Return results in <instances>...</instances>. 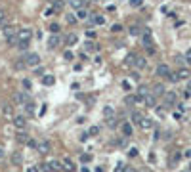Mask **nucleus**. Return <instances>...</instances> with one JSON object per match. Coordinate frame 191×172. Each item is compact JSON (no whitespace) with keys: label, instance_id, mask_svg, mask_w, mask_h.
<instances>
[{"label":"nucleus","instance_id":"30","mask_svg":"<svg viewBox=\"0 0 191 172\" xmlns=\"http://www.w3.org/2000/svg\"><path fill=\"white\" fill-rule=\"evenodd\" d=\"M113 113H115V111H113V107H105V109H103V115H105L107 119H111V117H113Z\"/></svg>","mask_w":191,"mask_h":172},{"label":"nucleus","instance_id":"10","mask_svg":"<svg viewBox=\"0 0 191 172\" xmlns=\"http://www.w3.org/2000/svg\"><path fill=\"white\" fill-rule=\"evenodd\" d=\"M164 103L166 105H174L176 103V94L174 92H166L164 94Z\"/></svg>","mask_w":191,"mask_h":172},{"label":"nucleus","instance_id":"15","mask_svg":"<svg viewBox=\"0 0 191 172\" xmlns=\"http://www.w3.org/2000/svg\"><path fill=\"white\" fill-rule=\"evenodd\" d=\"M48 46H50V48H57L59 46V36L57 35H52L50 40H48Z\"/></svg>","mask_w":191,"mask_h":172},{"label":"nucleus","instance_id":"33","mask_svg":"<svg viewBox=\"0 0 191 172\" xmlns=\"http://www.w3.org/2000/svg\"><path fill=\"white\" fill-rule=\"evenodd\" d=\"M25 107H27V113H29V115H31V113H35V103H33V102H29Z\"/></svg>","mask_w":191,"mask_h":172},{"label":"nucleus","instance_id":"2","mask_svg":"<svg viewBox=\"0 0 191 172\" xmlns=\"http://www.w3.org/2000/svg\"><path fill=\"white\" fill-rule=\"evenodd\" d=\"M31 36H33V31H31V29H27V27L19 29V35H17L19 42H29V40H31Z\"/></svg>","mask_w":191,"mask_h":172},{"label":"nucleus","instance_id":"38","mask_svg":"<svg viewBox=\"0 0 191 172\" xmlns=\"http://www.w3.org/2000/svg\"><path fill=\"white\" fill-rule=\"evenodd\" d=\"M80 161H82V163H90V161H92V155H82Z\"/></svg>","mask_w":191,"mask_h":172},{"label":"nucleus","instance_id":"34","mask_svg":"<svg viewBox=\"0 0 191 172\" xmlns=\"http://www.w3.org/2000/svg\"><path fill=\"white\" fill-rule=\"evenodd\" d=\"M17 48H19V50H27V48H29V42H17Z\"/></svg>","mask_w":191,"mask_h":172},{"label":"nucleus","instance_id":"5","mask_svg":"<svg viewBox=\"0 0 191 172\" xmlns=\"http://www.w3.org/2000/svg\"><path fill=\"white\" fill-rule=\"evenodd\" d=\"M36 151L42 153V155H46L48 151H50V141H48V140H40L38 145H36Z\"/></svg>","mask_w":191,"mask_h":172},{"label":"nucleus","instance_id":"43","mask_svg":"<svg viewBox=\"0 0 191 172\" xmlns=\"http://www.w3.org/2000/svg\"><path fill=\"white\" fill-rule=\"evenodd\" d=\"M65 59H73V52H65Z\"/></svg>","mask_w":191,"mask_h":172},{"label":"nucleus","instance_id":"6","mask_svg":"<svg viewBox=\"0 0 191 172\" xmlns=\"http://www.w3.org/2000/svg\"><path fill=\"white\" fill-rule=\"evenodd\" d=\"M157 75L159 77H170L172 73H170V67L166 65V63H161L159 67H157Z\"/></svg>","mask_w":191,"mask_h":172},{"label":"nucleus","instance_id":"19","mask_svg":"<svg viewBox=\"0 0 191 172\" xmlns=\"http://www.w3.org/2000/svg\"><path fill=\"white\" fill-rule=\"evenodd\" d=\"M153 94H155V96H164V94H166V92H164V86H162V84H157V86L153 88Z\"/></svg>","mask_w":191,"mask_h":172},{"label":"nucleus","instance_id":"9","mask_svg":"<svg viewBox=\"0 0 191 172\" xmlns=\"http://www.w3.org/2000/svg\"><path fill=\"white\" fill-rule=\"evenodd\" d=\"M126 105H134V103H141L143 102V97L141 96H126Z\"/></svg>","mask_w":191,"mask_h":172},{"label":"nucleus","instance_id":"22","mask_svg":"<svg viewBox=\"0 0 191 172\" xmlns=\"http://www.w3.org/2000/svg\"><path fill=\"white\" fill-rule=\"evenodd\" d=\"M77 17H79V19H88V17H92V15H90V14L82 8V10H79V12H77Z\"/></svg>","mask_w":191,"mask_h":172},{"label":"nucleus","instance_id":"25","mask_svg":"<svg viewBox=\"0 0 191 172\" xmlns=\"http://www.w3.org/2000/svg\"><path fill=\"white\" fill-rule=\"evenodd\" d=\"M2 113H4V117H14V109H12V105H4Z\"/></svg>","mask_w":191,"mask_h":172},{"label":"nucleus","instance_id":"8","mask_svg":"<svg viewBox=\"0 0 191 172\" xmlns=\"http://www.w3.org/2000/svg\"><path fill=\"white\" fill-rule=\"evenodd\" d=\"M176 75H178V79H180V80H183V79H189V77H191V71H189L187 67H180Z\"/></svg>","mask_w":191,"mask_h":172},{"label":"nucleus","instance_id":"31","mask_svg":"<svg viewBox=\"0 0 191 172\" xmlns=\"http://www.w3.org/2000/svg\"><path fill=\"white\" fill-rule=\"evenodd\" d=\"M50 31H52V35H57V33H59V25H57V23H52V25H50Z\"/></svg>","mask_w":191,"mask_h":172},{"label":"nucleus","instance_id":"29","mask_svg":"<svg viewBox=\"0 0 191 172\" xmlns=\"http://www.w3.org/2000/svg\"><path fill=\"white\" fill-rule=\"evenodd\" d=\"M50 170H61V163L52 161V163H50Z\"/></svg>","mask_w":191,"mask_h":172},{"label":"nucleus","instance_id":"7","mask_svg":"<svg viewBox=\"0 0 191 172\" xmlns=\"http://www.w3.org/2000/svg\"><path fill=\"white\" fill-rule=\"evenodd\" d=\"M143 103H145V107H155V105H157V97H155V94H147L145 97H143Z\"/></svg>","mask_w":191,"mask_h":172},{"label":"nucleus","instance_id":"13","mask_svg":"<svg viewBox=\"0 0 191 172\" xmlns=\"http://www.w3.org/2000/svg\"><path fill=\"white\" fill-rule=\"evenodd\" d=\"M143 130H151L153 128V120L151 119H147V117H143V120H141V125H139Z\"/></svg>","mask_w":191,"mask_h":172},{"label":"nucleus","instance_id":"26","mask_svg":"<svg viewBox=\"0 0 191 172\" xmlns=\"http://www.w3.org/2000/svg\"><path fill=\"white\" fill-rule=\"evenodd\" d=\"M65 19H67V23H71V25H75V23L79 21V17H77V15H73V14H67V17H65Z\"/></svg>","mask_w":191,"mask_h":172},{"label":"nucleus","instance_id":"47","mask_svg":"<svg viewBox=\"0 0 191 172\" xmlns=\"http://www.w3.org/2000/svg\"><path fill=\"white\" fill-rule=\"evenodd\" d=\"M187 90H191V80H189V88H187Z\"/></svg>","mask_w":191,"mask_h":172},{"label":"nucleus","instance_id":"3","mask_svg":"<svg viewBox=\"0 0 191 172\" xmlns=\"http://www.w3.org/2000/svg\"><path fill=\"white\" fill-rule=\"evenodd\" d=\"M14 126H15L17 130H23V128L27 126V119L23 117V115H15V117H14Z\"/></svg>","mask_w":191,"mask_h":172},{"label":"nucleus","instance_id":"1","mask_svg":"<svg viewBox=\"0 0 191 172\" xmlns=\"http://www.w3.org/2000/svg\"><path fill=\"white\" fill-rule=\"evenodd\" d=\"M14 102L15 103H19V105H23V103H29L31 102V97H29V94L27 92H17V94H14Z\"/></svg>","mask_w":191,"mask_h":172},{"label":"nucleus","instance_id":"42","mask_svg":"<svg viewBox=\"0 0 191 172\" xmlns=\"http://www.w3.org/2000/svg\"><path fill=\"white\" fill-rule=\"evenodd\" d=\"M185 59L191 63V50H187V52H185Z\"/></svg>","mask_w":191,"mask_h":172},{"label":"nucleus","instance_id":"24","mask_svg":"<svg viewBox=\"0 0 191 172\" xmlns=\"http://www.w3.org/2000/svg\"><path fill=\"white\" fill-rule=\"evenodd\" d=\"M63 163H65V168H67V170H71V172H73V170L77 168V166H75V163H73V161H71V159H65Z\"/></svg>","mask_w":191,"mask_h":172},{"label":"nucleus","instance_id":"28","mask_svg":"<svg viewBox=\"0 0 191 172\" xmlns=\"http://www.w3.org/2000/svg\"><path fill=\"white\" fill-rule=\"evenodd\" d=\"M111 31H113V33H121V31H123V25H121V23H113V25H111Z\"/></svg>","mask_w":191,"mask_h":172},{"label":"nucleus","instance_id":"39","mask_svg":"<svg viewBox=\"0 0 191 172\" xmlns=\"http://www.w3.org/2000/svg\"><path fill=\"white\" fill-rule=\"evenodd\" d=\"M4 19H6V12L0 8V23H4Z\"/></svg>","mask_w":191,"mask_h":172},{"label":"nucleus","instance_id":"18","mask_svg":"<svg viewBox=\"0 0 191 172\" xmlns=\"http://www.w3.org/2000/svg\"><path fill=\"white\" fill-rule=\"evenodd\" d=\"M145 65H147L145 58H136V63H134V67H138V69H143Z\"/></svg>","mask_w":191,"mask_h":172},{"label":"nucleus","instance_id":"23","mask_svg":"<svg viewBox=\"0 0 191 172\" xmlns=\"http://www.w3.org/2000/svg\"><path fill=\"white\" fill-rule=\"evenodd\" d=\"M77 40H79V36H77L75 33H71V35H67V44H77Z\"/></svg>","mask_w":191,"mask_h":172},{"label":"nucleus","instance_id":"11","mask_svg":"<svg viewBox=\"0 0 191 172\" xmlns=\"http://www.w3.org/2000/svg\"><path fill=\"white\" fill-rule=\"evenodd\" d=\"M12 163H14L15 166L23 164V155H21V151H14V153H12Z\"/></svg>","mask_w":191,"mask_h":172},{"label":"nucleus","instance_id":"12","mask_svg":"<svg viewBox=\"0 0 191 172\" xmlns=\"http://www.w3.org/2000/svg\"><path fill=\"white\" fill-rule=\"evenodd\" d=\"M65 8V0H54L52 2V10L54 12H61Z\"/></svg>","mask_w":191,"mask_h":172},{"label":"nucleus","instance_id":"46","mask_svg":"<svg viewBox=\"0 0 191 172\" xmlns=\"http://www.w3.org/2000/svg\"><path fill=\"white\" fill-rule=\"evenodd\" d=\"M27 172H35V170H33V168H29V170H27Z\"/></svg>","mask_w":191,"mask_h":172},{"label":"nucleus","instance_id":"20","mask_svg":"<svg viewBox=\"0 0 191 172\" xmlns=\"http://www.w3.org/2000/svg\"><path fill=\"white\" fill-rule=\"evenodd\" d=\"M92 21L96 23V25H103V23H105V17H103V15H92Z\"/></svg>","mask_w":191,"mask_h":172},{"label":"nucleus","instance_id":"45","mask_svg":"<svg viewBox=\"0 0 191 172\" xmlns=\"http://www.w3.org/2000/svg\"><path fill=\"white\" fill-rule=\"evenodd\" d=\"M4 157V149H2V147H0V159H2Z\"/></svg>","mask_w":191,"mask_h":172},{"label":"nucleus","instance_id":"37","mask_svg":"<svg viewBox=\"0 0 191 172\" xmlns=\"http://www.w3.org/2000/svg\"><path fill=\"white\" fill-rule=\"evenodd\" d=\"M86 50H88V52H94V50H96L94 42H86Z\"/></svg>","mask_w":191,"mask_h":172},{"label":"nucleus","instance_id":"4","mask_svg":"<svg viewBox=\"0 0 191 172\" xmlns=\"http://www.w3.org/2000/svg\"><path fill=\"white\" fill-rule=\"evenodd\" d=\"M25 63L31 65V67H36V65L40 63V56H38V54H27V56H25Z\"/></svg>","mask_w":191,"mask_h":172},{"label":"nucleus","instance_id":"40","mask_svg":"<svg viewBox=\"0 0 191 172\" xmlns=\"http://www.w3.org/2000/svg\"><path fill=\"white\" fill-rule=\"evenodd\" d=\"M98 132H100V128H98V126H92V128H90V134H92V136H96Z\"/></svg>","mask_w":191,"mask_h":172},{"label":"nucleus","instance_id":"44","mask_svg":"<svg viewBox=\"0 0 191 172\" xmlns=\"http://www.w3.org/2000/svg\"><path fill=\"white\" fill-rule=\"evenodd\" d=\"M123 88H126V90H132V88H130V84H128V82H126V80H124V82H123Z\"/></svg>","mask_w":191,"mask_h":172},{"label":"nucleus","instance_id":"36","mask_svg":"<svg viewBox=\"0 0 191 172\" xmlns=\"http://www.w3.org/2000/svg\"><path fill=\"white\" fill-rule=\"evenodd\" d=\"M29 140H31V138H29L27 134H19V141H23V143H27Z\"/></svg>","mask_w":191,"mask_h":172},{"label":"nucleus","instance_id":"27","mask_svg":"<svg viewBox=\"0 0 191 172\" xmlns=\"http://www.w3.org/2000/svg\"><path fill=\"white\" fill-rule=\"evenodd\" d=\"M136 54H128V58H126V65H134L136 63Z\"/></svg>","mask_w":191,"mask_h":172},{"label":"nucleus","instance_id":"41","mask_svg":"<svg viewBox=\"0 0 191 172\" xmlns=\"http://www.w3.org/2000/svg\"><path fill=\"white\" fill-rule=\"evenodd\" d=\"M113 172H126V168H124V166H115Z\"/></svg>","mask_w":191,"mask_h":172},{"label":"nucleus","instance_id":"14","mask_svg":"<svg viewBox=\"0 0 191 172\" xmlns=\"http://www.w3.org/2000/svg\"><path fill=\"white\" fill-rule=\"evenodd\" d=\"M123 136L124 138L132 136V125H130V122H124V125H123Z\"/></svg>","mask_w":191,"mask_h":172},{"label":"nucleus","instance_id":"17","mask_svg":"<svg viewBox=\"0 0 191 172\" xmlns=\"http://www.w3.org/2000/svg\"><path fill=\"white\" fill-rule=\"evenodd\" d=\"M54 82H56V79H54L52 75H44V77H42V84H46V86H52Z\"/></svg>","mask_w":191,"mask_h":172},{"label":"nucleus","instance_id":"21","mask_svg":"<svg viewBox=\"0 0 191 172\" xmlns=\"http://www.w3.org/2000/svg\"><path fill=\"white\" fill-rule=\"evenodd\" d=\"M132 120L136 122V125H141V120H143V117H141V113H138V111H134V113H132Z\"/></svg>","mask_w":191,"mask_h":172},{"label":"nucleus","instance_id":"16","mask_svg":"<svg viewBox=\"0 0 191 172\" xmlns=\"http://www.w3.org/2000/svg\"><path fill=\"white\" fill-rule=\"evenodd\" d=\"M69 4L79 12V10H82V6H84V0H69Z\"/></svg>","mask_w":191,"mask_h":172},{"label":"nucleus","instance_id":"35","mask_svg":"<svg viewBox=\"0 0 191 172\" xmlns=\"http://www.w3.org/2000/svg\"><path fill=\"white\" fill-rule=\"evenodd\" d=\"M130 35H139V27L138 25H132L130 27Z\"/></svg>","mask_w":191,"mask_h":172},{"label":"nucleus","instance_id":"32","mask_svg":"<svg viewBox=\"0 0 191 172\" xmlns=\"http://www.w3.org/2000/svg\"><path fill=\"white\" fill-rule=\"evenodd\" d=\"M143 4V0H130V6H134V8H139Z\"/></svg>","mask_w":191,"mask_h":172}]
</instances>
